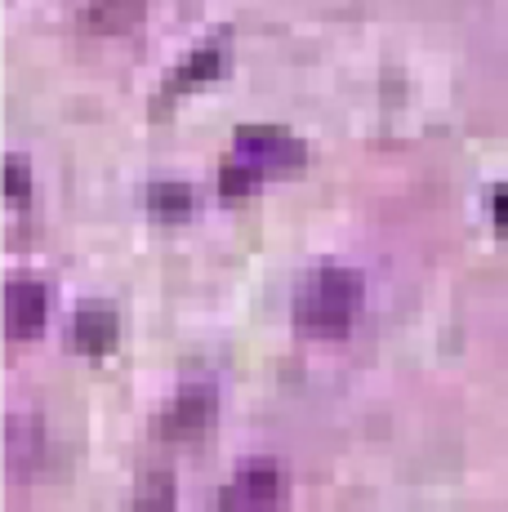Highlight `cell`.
<instances>
[{"mask_svg": "<svg viewBox=\"0 0 508 512\" xmlns=\"http://www.w3.org/2000/svg\"><path fill=\"white\" fill-rule=\"evenodd\" d=\"M357 312H361V277L353 268H339V263L308 272L304 285L295 290V326L308 339H344L353 330Z\"/></svg>", "mask_w": 508, "mask_h": 512, "instance_id": "obj_1", "label": "cell"}, {"mask_svg": "<svg viewBox=\"0 0 508 512\" xmlns=\"http://www.w3.org/2000/svg\"><path fill=\"white\" fill-rule=\"evenodd\" d=\"M299 165H304V143L295 134L272 130V125H246L223 165V196H246L263 179L295 174Z\"/></svg>", "mask_w": 508, "mask_h": 512, "instance_id": "obj_2", "label": "cell"}, {"mask_svg": "<svg viewBox=\"0 0 508 512\" xmlns=\"http://www.w3.org/2000/svg\"><path fill=\"white\" fill-rule=\"evenodd\" d=\"M281 508H286V477L268 459L241 464L219 495V512H281Z\"/></svg>", "mask_w": 508, "mask_h": 512, "instance_id": "obj_3", "label": "cell"}, {"mask_svg": "<svg viewBox=\"0 0 508 512\" xmlns=\"http://www.w3.org/2000/svg\"><path fill=\"white\" fill-rule=\"evenodd\" d=\"M210 419H214V388L210 383H183L161 415V437L192 441L210 428Z\"/></svg>", "mask_w": 508, "mask_h": 512, "instance_id": "obj_4", "label": "cell"}, {"mask_svg": "<svg viewBox=\"0 0 508 512\" xmlns=\"http://www.w3.org/2000/svg\"><path fill=\"white\" fill-rule=\"evenodd\" d=\"M50 312V294L36 281H9L5 285V330L9 339H36Z\"/></svg>", "mask_w": 508, "mask_h": 512, "instance_id": "obj_5", "label": "cell"}, {"mask_svg": "<svg viewBox=\"0 0 508 512\" xmlns=\"http://www.w3.org/2000/svg\"><path fill=\"white\" fill-rule=\"evenodd\" d=\"M72 339H76V348H85V352H107L116 343V317H112V308H103V303H85V308L76 312Z\"/></svg>", "mask_w": 508, "mask_h": 512, "instance_id": "obj_6", "label": "cell"}, {"mask_svg": "<svg viewBox=\"0 0 508 512\" xmlns=\"http://www.w3.org/2000/svg\"><path fill=\"white\" fill-rule=\"evenodd\" d=\"M134 512H174V495H170V477L165 472H156L148 486L139 490V504Z\"/></svg>", "mask_w": 508, "mask_h": 512, "instance_id": "obj_7", "label": "cell"}, {"mask_svg": "<svg viewBox=\"0 0 508 512\" xmlns=\"http://www.w3.org/2000/svg\"><path fill=\"white\" fill-rule=\"evenodd\" d=\"M192 192L188 187H174V183H156L152 187V210L156 214H188Z\"/></svg>", "mask_w": 508, "mask_h": 512, "instance_id": "obj_8", "label": "cell"}, {"mask_svg": "<svg viewBox=\"0 0 508 512\" xmlns=\"http://www.w3.org/2000/svg\"><path fill=\"white\" fill-rule=\"evenodd\" d=\"M9 196H14L18 205L27 201V165H23V156H9Z\"/></svg>", "mask_w": 508, "mask_h": 512, "instance_id": "obj_9", "label": "cell"}, {"mask_svg": "<svg viewBox=\"0 0 508 512\" xmlns=\"http://www.w3.org/2000/svg\"><path fill=\"white\" fill-rule=\"evenodd\" d=\"M495 223H504L508 228V187L504 192H495Z\"/></svg>", "mask_w": 508, "mask_h": 512, "instance_id": "obj_10", "label": "cell"}]
</instances>
